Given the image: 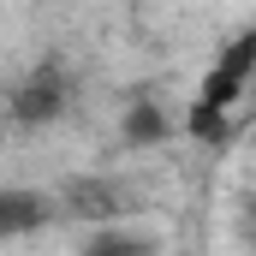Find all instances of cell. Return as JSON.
<instances>
[{
    "label": "cell",
    "mask_w": 256,
    "mask_h": 256,
    "mask_svg": "<svg viewBox=\"0 0 256 256\" xmlns=\"http://www.w3.org/2000/svg\"><path fill=\"white\" fill-rule=\"evenodd\" d=\"M84 256H149L131 232H96L90 244H84Z\"/></svg>",
    "instance_id": "1"
}]
</instances>
